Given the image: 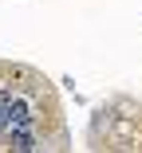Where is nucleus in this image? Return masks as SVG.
Masks as SVG:
<instances>
[{
  "label": "nucleus",
  "mask_w": 142,
  "mask_h": 153,
  "mask_svg": "<svg viewBox=\"0 0 142 153\" xmlns=\"http://www.w3.org/2000/svg\"><path fill=\"white\" fill-rule=\"evenodd\" d=\"M4 118H8V130H32V106L20 102V98H4Z\"/></svg>",
  "instance_id": "1"
},
{
  "label": "nucleus",
  "mask_w": 142,
  "mask_h": 153,
  "mask_svg": "<svg viewBox=\"0 0 142 153\" xmlns=\"http://www.w3.org/2000/svg\"><path fill=\"white\" fill-rule=\"evenodd\" d=\"M12 149H16V153H28V149H36L32 134H28V130H12Z\"/></svg>",
  "instance_id": "2"
}]
</instances>
